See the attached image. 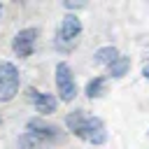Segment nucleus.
<instances>
[{
	"label": "nucleus",
	"mask_w": 149,
	"mask_h": 149,
	"mask_svg": "<svg viewBox=\"0 0 149 149\" xmlns=\"http://www.w3.org/2000/svg\"><path fill=\"white\" fill-rule=\"evenodd\" d=\"M142 74H144V77H147V79H149V63H147V65H144V70H142Z\"/></svg>",
	"instance_id": "nucleus-12"
},
{
	"label": "nucleus",
	"mask_w": 149,
	"mask_h": 149,
	"mask_svg": "<svg viewBox=\"0 0 149 149\" xmlns=\"http://www.w3.org/2000/svg\"><path fill=\"white\" fill-rule=\"evenodd\" d=\"M19 91V70L12 63H0V100H12Z\"/></svg>",
	"instance_id": "nucleus-2"
},
{
	"label": "nucleus",
	"mask_w": 149,
	"mask_h": 149,
	"mask_svg": "<svg viewBox=\"0 0 149 149\" xmlns=\"http://www.w3.org/2000/svg\"><path fill=\"white\" fill-rule=\"evenodd\" d=\"M128 68H130V58L119 56L114 63H109V74H112V77H123V74L128 72Z\"/></svg>",
	"instance_id": "nucleus-10"
},
{
	"label": "nucleus",
	"mask_w": 149,
	"mask_h": 149,
	"mask_svg": "<svg viewBox=\"0 0 149 149\" xmlns=\"http://www.w3.org/2000/svg\"><path fill=\"white\" fill-rule=\"evenodd\" d=\"M35 40H37V30H35V28H26V30L16 33V37H14V42H12L14 54L21 56V58L30 56V54H33V47H35Z\"/></svg>",
	"instance_id": "nucleus-4"
},
{
	"label": "nucleus",
	"mask_w": 149,
	"mask_h": 149,
	"mask_svg": "<svg viewBox=\"0 0 149 149\" xmlns=\"http://www.w3.org/2000/svg\"><path fill=\"white\" fill-rule=\"evenodd\" d=\"M56 88L61 93V100H72L74 93H77V86H74V77L70 72V65L68 63H58L56 65Z\"/></svg>",
	"instance_id": "nucleus-3"
},
{
	"label": "nucleus",
	"mask_w": 149,
	"mask_h": 149,
	"mask_svg": "<svg viewBox=\"0 0 149 149\" xmlns=\"http://www.w3.org/2000/svg\"><path fill=\"white\" fill-rule=\"evenodd\" d=\"M0 14H2V7H0Z\"/></svg>",
	"instance_id": "nucleus-13"
},
{
	"label": "nucleus",
	"mask_w": 149,
	"mask_h": 149,
	"mask_svg": "<svg viewBox=\"0 0 149 149\" xmlns=\"http://www.w3.org/2000/svg\"><path fill=\"white\" fill-rule=\"evenodd\" d=\"M81 33V21L77 19V16H65L63 19V23H61V30H58V40L61 42H74L77 40V35Z\"/></svg>",
	"instance_id": "nucleus-7"
},
{
	"label": "nucleus",
	"mask_w": 149,
	"mask_h": 149,
	"mask_svg": "<svg viewBox=\"0 0 149 149\" xmlns=\"http://www.w3.org/2000/svg\"><path fill=\"white\" fill-rule=\"evenodd\" d=\"M102 88H105V79H102V77H95V79L88 81L86 95H88V98H98V95H102Z\"/></svg>",
	"instance_id": "nucleus-11"
},
{
	"label": "nucleus",
	"mask_w": 149,
	"mask_h": 149,
	"mask_svg": "<svg viewBox=\"0 0 149 149\" xmlns=\"http://www.w3.org/2000/svg\"><path fill=\"white\" fill-rule=\"evenodd\" d=\"M28 98H30V102L37 107V112H42V114H51V112H56L58 100H56L54 95H49V93H40V91H35V88H28Z\"/></svg>",
	"instance_id": "nucleus-6"
},
{
	"label": "nucleus",
	"mask_w": 149,
	"mask_h": 149,
	"mask_svg": "<svg viewBox=\"0 0 149 149\" xmlns=\"http://www.w3.org/2000/svg\"><path fill=\"white\" fill-rule=\"evenodd\" d=\"M65 123H68V128H70L74 135H79V137L86 140V142L102 144L105 137H107V133H105V123H102L98 116H88V114H84L81 109L70 112L68 119H65Z\"/></svg>",
	"instance_id": "nucleus-1"
},
{
	"label": "nucleus",
	"mask_w": 149,
	"mask_h": 149,
	"mask_svg": "<svg viewBox=\"0 0 149 149\" xmlns=\"http://www.w3.org/2000/svg\"><path fill=\"white\" fill-rule=\"evenodd\" d=\"M116 58H119V51H116L114 47H102V49H98V51H95V63L109 65V63H114Z\"/></svg>",
	"instance_id": "nucleus-9"
},
{
	"label": "nucleus",
	"mask_w": 149,
	"mask_h": 149,
	"mask_svg": "<svg viewBox=\"0 0 149 149\" xmlns=\"http://www.w3.org/2000/svg\"><path fill=\"white\" fill-rule=\"evenodd\" d=\"M28 130L30 133H35V135H40V137H44V140H49V142H63V133L56 128V126H49V123H44L42 119H30L28 121Z\"/></svg>",
	"instance_id": "nucleus-5"
},
{
	"label": "nucleus",
	"mask_w": 149,
	"mask_h": 149,
	"mask_svg": "<svg viewBox=\"0 0 149 149\" xmlns=\"http://www.w3.org/2000/svg\"><path fill=\"white\" fill-rule=\"evenodd\" d=\"M19 144H21V149H51V142L35 133H23L19 137Z\"/></svg>",
	"instance_id": "nucleus-8"
}]
</instances>
